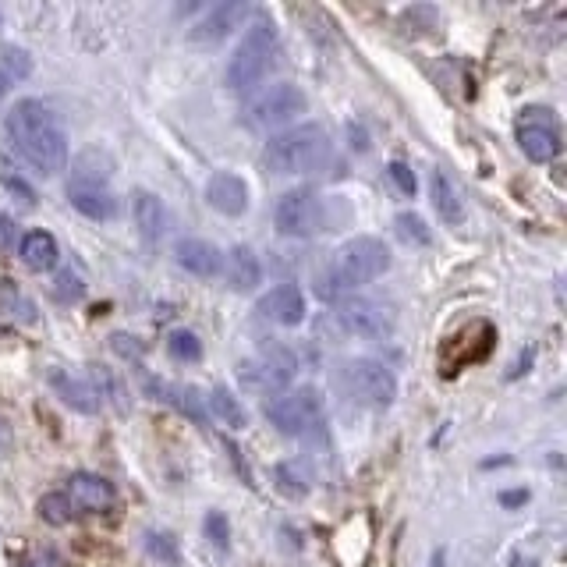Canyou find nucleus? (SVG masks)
I'll return each instance as SVG.
<instances>
[{
	"mask_svg": "<svg viewBox=\"0 0 567 567\" xmlns=\"http://www.w3.org/2000/svg\"><path fill=\"white\" fill-rule=\"evenodd\" d=\"M4 135L36 174H57L68 167V135L43 100H18L4 114Z\"/></svg>",
	"mask_w": 567,
	"mask_h": 567,
	"instance_id": "f257e3e1",
	"label": "nucleus"
},
{
	"mask_svg": "<svg viewBox=\"0 0 567 567\" xmlns=\"http://www.w3.org/2000/svg\"><path fill=\"white\" fill-rule=\"evenodd\" d=\"M390 270V249L387 241L376 234H362V238L344 241L341 249L330 256L327 273H323V291L327 295H341V291H355L362 284H373L376 277Z\"/></svg>",
	"mask_w": 567,
	"mask_h": 567,
	"instance_id": "f03ea898",
	"label": "nucleus"
},
{
	"mask_svg": "<svg viewBox=\"0 0 567 567\" xmlns=\"http://www.w3.org/2000/svg\"><path fill=\"white\" fill-rule=\"evenodd\" d=\"M330 160V135L323 125H295L277 132L263 146V167L270 174H309Z\"/></svg>",
	"mask_w": 567,
	"mask_h": 567,
	"instance_id": "7ed1b4c3",
	"label": "nucleus"
},
{
	"mask_svg": "<svg viewBox=\"0 0 567 567\" xmlns=\"http://www.w3.org/2000/svg\"><path fill=\"white\" fill-rule=\"evenodd\" d=\"M277 50H280V36L273 29L270 18H256L245 32V39L238 43L234 57L227 61V89L234 93H249L263 82V75L273 68L277 61Z\"/></svg>",
	"mask_w": 567,
	"mask_h": 567,
	"instance_id": "20e7f679",
	"label": "nucleus"
},
{
	"mask_svg": "<svg viewBox=\"0 0 567 567\" xmlns=\"http://www.w3.org/2000/svg\"><path fill=\"white\" fill-rule=\"evenodd\" d=\"M305 110H309L305 89L295 86V82H277V86L259 89V93L245 103V125L273 132V128H288Z\"/></svg>",
	"mask_w": 567,
	"mask_h": 567,
	"instance_id": "39448f33",
	"label": "nucleus"
},
{
	"mask_svg": "<svg viewBox=\"0 0 567 567\" xmlns=\"http://www.w3.org/2000/svg\"><path fill=\"white\" fill-rule=\"evenodd\" d=\"M263 415L270 419V426L284 436H302L312 426L323 422V394L316 387H295L280 390L263 404Z\"/></svg>",
	"mask_w": 567,
	"mask_h": 567,
	"instance_id": "423d86ee",
	"label": "nucleus"
},
{
	"mask_svg": "<svg viewBox=\"0 0 567 567\" xmlns=\"http://www.w3.org/2000/svg\"><path fill=\"white\" fill-rule=\"evenodd\" d=\"M295 376H298V358L284 344H266L256 358L238 366V380L249 390H259V394H280V390H288V383Z\"/></svg>",
	"mask_w": 567,
	"mask_h": 567,
	"instance_id": "0eeeda50",
	"label": "nucleus"
},
{
	"mask_svg": "<svg viewBox=\"0 0 567 567\" xmlns=\"http://www.w3.org/2000/svg\"><path fill=\"white\" fill-rule=\"evenodd\" d=\"M323 224H327V210L312 188L284 192L273 206V227L284 238H312L316 231H323Z\"/></svg>",
	"mask_w": 567,
	"mask_h": 567,
	"instance_id": "6e6552de",
	"label": "nucleus"
},
{
	"mask_svg": "<svg viewBox=\"0 0 567 567\" xmlns=\"http://www.w3.org/2000/svg\"><path fill=\"white\" fill-rule=\"evenodd\" d=\"M344 387L355 401L369 404V408H390V401L397 397V380L383 362L376 358H351L341 369Z\"/></svg>",
	"mask_w": 567,
	"mask_h": 567,
	"instance_id": "1a4fd4ad",
	"label": "nucleus"
},
{
	"mask_svg": "<svg viewBox=\"0 0 567 567\" xmlns=\"http://www.w3.org/2000/svg\"><path fill=\"white\" fill-rule=\"evenodd\" d=\"M518 146L532 164H550L560 156V132L557 117L546 107H529L518 117Z\"/></svg>",
	"mask_w": 567,
	"mask_h": 567,
	"instance_id": "9d476101",
	"label": "nucleus"
},
{
	"mask_svg": "<svg viewBox=\"0 0 567 567\" xmlns=\"http://www.w3.org/2000/svg\"><path fill=\"white\" fill-rule=\"evenodd\" d=\"M337 327L351 337H366V341H380L390 334V312L373 298H341L334 305Z\"/></svg>",
	"mask_w": 567,
	"mask_h": 567,
	"instance_id": "9b49d317",
	"label": "nucleus"
},
{
	"mask_svg": "<svg viewBox=\"0 0 567 567\" xmlns=\"http://www.w3.org/2000/svg\"><path fill=\"white\" fill-rule=\"evenodd\" d=\"M252 15L249 4H241V0H227V4H217L210 15H202L199 22L192 25L188 39L199 43V47H213V43H224L234 29H238L245 18Z\"/></svg>",
	"mask_w": 567,
	"mask_h": 567,
	"instance_id": "f8f14e48",
	"label": "nucleus"
},
{
	"mask_svg": "<svg viewBox=\"0 0 567 567\" xmlns=\"http://www.w3.org/2000/svg\"><path fill=\"white\" fill-rule=\"evenodd\" d=\"M256 312L263 319H270V323H277V327H298V323L305 319V312H309V305H305L302 288H295V284H280V288L266 291V295L259 298Z\"/></svg>",
	"mask_w": 567,
	"mask_h": 567,
	"instance_id": "ddd939ff",
	"label": "nucleus"
},
{
	"mask_svg": "<svg viewBox=\"0 0 567 567\" xmlns=\"http://www.w3.org/2000/svg\"><path fill=\"white\" fill-rule=\"evenodd\" d=\"M206 202L224 217H241L249 210V185L234 171H217L206 181Z\"/></svg>",
	"mask_w": 567,
	"mask_h": 567,
	"instance_id": "4468645a",
	"label": "nucleus"
},
{
	"mask_svg": "<svg viewBox=\"0 0 567 567\" xmlns=\"http://www.w3.org/2000/svg\"><path fill=\"white\" fill-rule=\"evenodd\" d=\"M174 263L185 273H192V277L210 280L217 277L220 266H224V252L206 238H181L178 245H174Z\"/></svg>",
	"mask_w": 567,
	"mask_h": 567,
	"instance_id": "2eb2a0df",
	"label": "nucleus"
},
{
	"mask_svg": "<svg viewBox=\"0 0 567 567\" xmlns=\"http://www.w3.org/2000/svg\"><path fill=\"white\" fill-rule=\"evenodd\" d=\"M68 500L75 504V511H93V514H103L114 507V482H107L103 475H93V472H78L71 475L68 482Z\"/></svg>",
	"mask_w": 567,
	"mask_h": 567,
	"instance_id": "dca6fc26",
	"label": "nucleus"
},
{
	"mask_svg": "<svg viewBox=\"0 0 567 567\" xmlns=\"http://www.w3.org/2000/svg\"><path fill=\"white\" fill-rule=\"evenodd\" d=\"M47 383L54 387V394L68 404L71 412H82V415H96L100 412V397L93 394L86 376H75L68 369H47Z\"/></svg>",
	"mask_w": 567,
	"mask_h": 567,
	"instance_id": "f3484780",
	"label": "nucleus"
},
{
	"mask_svg": "<svg viewBox=\"0 0 567 567\" xmlns=\"http://www.w3.org/2000/svg\"><path fill=\"white\" fill-rule=\"evenodd\" d=\"M220 273H224L227 284H231L234 291H241V295H245V291H256L259 284H263V263H259L256 249H249V245L227 249Z\"/></svg>",
	"mask_w": 567,
	"mask_h": 567,
	"instance_id": "a211bd4d",
	"label": "nucleus"
},
{
	"mask_svg": "<svg viewBox=\"0 0 567 567\" xmlns=\"http://www.w3.org/2000/svg\"><path fill=\"white\" fill-rule=\"evenodd\" d=\"M132 217L135 227L146 241H160L167 231H171V213H167L164 199L153 192H135L132 199Z\"/></svg>",
	"mask_w": 567,
	"mask_h": 567,
	"instance_id": "6ab92c4d",
	"label": "nucleus"
},
{
	"mask_svg": "<svg viewBox=\"0 0 567 567\" xmlns=\"http://www.w3.org/2000/svg\"><path fill=\"white\" fill-rule=\"evenodd\" d=\"M18 256H22L25 270L47 273L57 266L61 249H57V238L50 231H29V234H22V241H18Z\"/></svg>",
	"mask_w": 567,
	"mask_h": 567,
	"instance_id": "aec40b11",
	"label": "nucleus"
},
{
	"mask_svg": "<svg viewBox=\"0 0 567 567\" xmlns=\"http://www.w3.org/2000/svg\"><path fill=\"white\" fill-rule=\"evenodd\" d=\"M429 195H433V206L440 213L443 224H461L465 220V199H461V188L454 185V178L443 167H436L433 178H429Z\"/></svg>",
	"mask_w": 567,
	"mask_h": 567,
	"instance_id": "412c9836",
	"label": "nucleus"
},
{
	"mask_svg": "<svg viewBox=\"0 0 567 567\" xmlns=\"http://www.w3.org/2000/svg\"><path fill=\"white\" fill-rule=\"evenodd\" d=\"M493 341H497V334H493V327L490 323H468L465 330H461V334H454L451 337V344H447V348L443 351H461L465 348V355L458 358V362H454V373H458L461 366H468V362H479V358H486L493 351Z\"/></svg>",
	"mask_w": 567,
	"mask_h": 567,
	"instance_id": "4be33fe9",
	"label": "nucleus"
},
{
	"mask_svg": "<svg viewBox=\"0 0 567 567\" xmlns=\"http://www.w3.org/2000/svg\"><path fill=\"white\" fill-rule=\"evenodd\" d=\"M68 199L82 217L89 220H114L117 217V195L110 188H89V185H68Z\"/></svg>",
	"mask_w": 567,
	"mask_h": 567,
	"instance_id": "5701e85b",
	"label": "nucleus"
},
{
	"mask_svg": "<svg viewBox=\"0 0 567 567\" xmlns=\"http://www.w3.org/2000/svg\"><path fill=\"white\" fill-rule=\"evenodd\" d=\"M110 174H114V160L103 149H86L71 167L68 185H89V188H107Z\"/></svg>",
	"mask_w": 567,
	"mask_h": 567,
	"instance_id": "b1692460",
	"label": "nucleus"
},
{
	"mask_svg": "<svg viewBox=\"0 0 567 567\" xmlns=\"http://www.w3.org/2000/svg\"><path fill=\"white\" fill-rule=\"evenodd\" d=\"M89 387H93L96 397L117 404V412H128V390H125V383H121V376H117L110 366L89 362Z\"/></svg>",
	"mask_w": 567,
	"mask_h": 567,
	"instance_id": "393cba45",
	"label": "nucleus"
},
{
	"mask_svg": "<svg viewBox=\"0 0 567 567\" xmlns=\"http://www.w3.org/2000/svg\"><path fill=\"white\" fill-rule=\"evenodd\" d=\"M206 415L210 419H220L224 426H231V429H241L245 426V408L238 404V397L231 394V390H224V387H217L213 390L210 397H206Z\"/></svg>",
	"mask_w": 567,
	"mask_h": 567,
	"instance_id": "a878e982",
	"label": "nucleus"
},
{
	"mask_svg": "<svg viewBox=\"0 0 567 567\" xmlns=\"http://www.w3.org/2000/svg\"><path fill=\"white\" fill-rule=\"evenodd\" d=\"M273 475H277V490L288 493V497H305L312 490V472L302 461H284V465L273 468Z\"/></svg>",
	"mask_w": 567,
	"mask_h": 567,
	"instance_id": "bb28decb",
	"label": "nucleus"
},
{
	"mask_svg": "<svg viewBox=\"0 0 567 567\" xmlns=\"http://www.w3.org/2000/svg\"><path fill=\"white\" fill-rule=\"evenodd\" d=\"M75 504H71L68 500V493H43V497H39V518L47 521V525H54V529H61V525H71V521H75Z\"/></svg>",
	"mask_w": 567,
	"mask_h": 567,
	"instance_id": "cd10ccee",
	"label": "nucleus"
},
{
	"mask_svg": "<svg viewBox=\"0 0 567 567\" xmlns=\"http://www.w3.org/2000/svg\"><path fill=\"white\" fill-rule=\"evenodd\" d=\"M394 227H397V238L408 241V245H419V249L433 241V234H429L426 220H422L419 213H397Z\"/></svg>",
	"mask_w": 567,
	"mask_h": 567,
	"instance_id": "c85d7f7f",
	"label": "nucleus"
},
{
	"mask_svg": "<svg viewBox=\"0 0 567 567\" xmlns=\"http://www.w3.org/2000/svg\"><path fill=\"white\" fill-rule=\"evenodd\" d=\"M167 351H171V358H178V362H199L202 341H199V334H192V330H171Z\"/></svg>",
	"mask_w": 567,
	"mask_h": 567,
	"instance_id": "c756f323",
	"label": "nucleus"
},
{
	"mask_svg": "<svg viewBox=\"0 0 567 567\" xmlns=\"http://www.w3.org/2000/svg\"><path fill=\"white\" fill-rule=\"evenodd\" d=\"M29 71H32V57L22 47H0V75L8 78V82L29 78Z\"/></svg>",
	"mask_w": 567,
	"mask_h": 567,
	"instance_id": "7c9ffc66",
	"label": "nucleus"
},
{
	"mask_svg": "<svg viewBox=\"0 0 567 567\" xmlns=\"http://www.w3.org/2000/svg\"><path fill=\"white\" fill-rule=\"evenodd\" d=\"M50 295H54V302L71 305V302H78V298L86 295V280L78 277L75 270H61L54 280V288H50Z\"/></svg>",
	"mask_w": 567,
	"mask_h": 567,
	"instance_id": "2f4dec72",
	"label": "nucleus"
},
{
	"mask_svg": "<svg viewBox=\"0 0 567 567\" xmlns=\"http://www.w3.org/2000/svg\"><path fill=\"white\" fill-rule=\"evenodd\" d=\"M142 543H146V550L153 553L160 564H181L178 539L167 536V532H146V536H142Z\"/></svg>",
	"mask_w": 567,
	"mask_h": 567,
	"instance_id": "473e14b6",
	"label": "nucleus"
},
{
	"mask_svg": "<svg viewBox=\"0 0 567 567\" xmlns=\"http://www.w3.org/2000/svg\"><path fill=\"white\" fill-rule=\"evenodd\" d=\"M202 529H206V539H210L217 550H227L231 546V525H227V514L210 511L202 518Z\"/></svg>",
	"mask_w": 567,
	"mask_h": 567,
	"instance_id": "72a5a7b5",
	"label": "nucleus"
},
{
	"mask_svg": "<svg viewBox=\"0 0 567 567\" xmlns=\"http://www.w3.org/2000/svg\"><path fill=\"white\" fill-rule=\"evenodd\" d=\"M387 174H390V181H394V188L401 195H408V199H412L415 192H419V181H415V171L408 164H404V160H394V164L387 167Z\"/></svg>",
	"mask_w": 567,
	"mask_h": 567,
	"instance_id": "f704fd0d",
	"label": "nucleus"
},
{
	"mask_svg": "<svg viewBox=\"0 0 567 567\" xmlns=\"http://www.w3.org/2000/svg\"><path fill=\"white\" fill-rule=\"evenodd\" d=\"M15 238H18L15 220H11L8 213H0V249H11V245H15Z\"/></svg>",
	"mask_w": 567,
	"mask_h": 567,
	"instance_id": "c9c22d12",
	"label": "nucleus"
},
{
	"mask_svg": "<svg viewBox=\"0 0 567 567\" xmlns=\"http://www.w3.org/2000/svg\"><path fill=\"white\" fill-rule=\"evenodd\" d=\"M4 181H8V188H15V192L22 195L25 202H36V195H32V188L25 185V181H18L15 174H11V171H4Z\"/></svg>",
	"mask_w": 567,
	"mask_h": 567,
	"instance_id": "e433bc0d",
	"label": "nucleus"
},
{
	"mask_svg": "<svg viewBox=\"0 0 567 567\" xmlns=\"http://www.w3.org/2000/svg\"><path fill=\"white\" fill-rule=\"evenodd\" d=\"M110 341L117 344V351H125L128 358L139 355V344H132V337H128V334H117V337H110Z\"/></svg>",
	"mask_w": 567,
	"mask_h": 567,
	"instance_id": "4c0bfd02",
	"label": "nucleus"
},
{
	"mask_svg": "<svg viewBox=\"0 0 567 567\" xmlns=\"http://www.w3.org/2000/svg\"><path fill=\"white\" fill-rule=\"evenodd\" d=\"M25 567H57V557H54V553H39V557L29 560Z\"/></svg>",
	"mask_w": 567,
	"mask_h": 567,
	"instance_id": "58836bf2",
	"label": "nucleus"
},
{
	"mask_svg": "<svg viewBox=\"0 0 567 567\" xmlns=\"http://www.w3.org/2000/svg\"><path fill=\"white\" fill-rule=\"evenodd\" d=\"M8 89H11V82L4 75H0V103H4V96H8Z\"/></svg>",
	"mask_w": 567,
	"mask_h": 567,
	"instance_id": "ea45409f",
	"label": "nucleus"
}]
</instances>
